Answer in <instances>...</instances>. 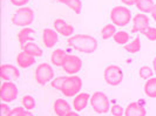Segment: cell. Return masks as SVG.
Listing matches in <instances>:
<instances>
[{"label": "cell", "mask_w": 156, "mask_h": 116, "mask_svg": "<svg viewBox=\"0 0 156 116\" xmlns=\"http://www.w3.org/2000/svg\"><path fill=\"white\" fill-rule=\"evenodd\" d=\"M21 106L26 110H28V111L33 110V109L35 108V100H34V97L31 96V95H25L21 99Z\"/></svg>", "instance_id": "27"}, {"label": "cell", "mask_w": 156, "mask_h": 116, "mask_svg": "<svg viewBox=\"0 0 156 116\" xmlns=\"http://www.w3.org/2000/svg\"><path fill=\"white\" fill-rule=\"evenodd\" d=\"M103 79L109 86L116 87L123 80V72L116 65H109L103 72Z\"/></svg>", "instance_id": "6"}, {"label": "cell", "mask_w": 156, "mask_h": 116, "mask_svg": "<svg viewBox=\"0 0 156 116\" xmlns=\"http://www.w3.org/2000/svg\"><path fill=\"white\" fill-rule=\"evenodd\" d=\"M122 4H125L126 6H133L136 4V0H121Z\"/></svg>", "instance_id": "35"}, {"label": "cell", "mask_w": 156, "mask_h": 116, "mask_svg": "<svg viewBox=\"0 0 156 116\" xmlns=\"http://www.w3.org/2000/svg\"><path fill=\"white\" fill-rule=\"evenodd\" d=\"M90 101V95L88 93H79L73 101V107L75 111H82L85 110L88 104V102Z\"/></svg>", "instance_id": "14"}, {"label": "cell", "mask_w": 156, "mask_h": 116, "mask_svg": "<svg viewBox=\"0 0 156 116\" xmlns=\"http://www.w3.org/2000/svg\"><path fill=\"white\" fill-rule=\"evenodd\" d=\"M16 65L20 68H28L33 65H35V58L21 51L19 54L16 55Z\"/></svg>", "instance_id": "18"}, {"label": "cell", "mask_w": 156, "mask_h": 116, "mask_svg": "<svg viewBox=\"0 0 156 116\" xmlns=\"http://www.w3.org/2000/svg\"><path fill=\"white\" fill-rule=\"evenodd\" d=\"M25 53H27L28 55H32V56H34V58H38V56H41L42 55V49L40 48L37 44H34V42H27L25 46L21 48Z\"/></svg>", "instance_id": "21"}, {"label": "cell", "mask_w": 156, "mask_h": 116, "mask_svg": "<svg viewBox=\"0 0 156 116\" xmlns=\"http://www.w3.org/2000/svg\"><path fill=\"white\" fill-rule=\"evenodd\" d=\"M68 47L83 54H92L98 49V40L88 34H75L67 40Z\"/></svg>", "instance_id": "1"}, {"label": "cell", "mask_w": 156, "mask_h": 116, "mask_svg": "<svg viewBox=\"0 0 156 116\" xmlns=\"http://www.w3.org/2000/svg\"><path fill=\"white\" fill-rule=\"evenodd\" d=\"M110 20L115 26L125 27L132 21V13L125 6H115L110 11Z\"/></svg>", "instance_id": "3"}, {"label": "cell", "mask_w": 156, "mask_h": 116, "mask_svg": "<svg viewBox=\"0 0 156 116\" xmlns=\"http://www.w3.org/2000/svg\"><path fill=\"white\" fill-rule=\"evenodd\" d=\"M58 1L63 4V5H66V6H68L76 14H80L81 11H82V2H81V0H58Z\"/></svg>", "instance_id": "24"}, {"label": "cell", "mask_w": 156, "mask_h": 116, "mask_svg": "<svg viewBox=\"0 0 156 116\" xmlns=\"http://www.w3.org/2000/svg\"><path fill=\"white\" fill-rule=\"evenodd\" d=\"M11 110L12 109L9 108V106H7V103H5V102L1 103V116H9Z\"/></svg>", "instance_id": "33"}, {"label": "cell", "mask_w": 156, "mask_h": 116, "mask_svg": "<svg viewBox=\"0 0 156 116\" xmlns=\"http://www.w3.org/2000/svg\"><path fill=\"white\" fill-rule=\"evenodd\" d=\"M110 113L113 116H123L125 115V109L120 104H113L110 107Z\"/></svg>", "instance_id": "31"}, {"label": "cell", "mask_w": 156, "mask_h": 116, "mask_svg": "<svg viewBox=\"0 0 156 116\" xmlns=\"http://www.w3.org/2000/svg\"><path fill=\"white\" fill-rule=\"evenodd\" d=\"M135 6L141 13H151L153 8L155 6L154 0H136Z\"/></svg>", "instance_id": "20"}, {"label": "cell", "mask_w": 156, "mask_h": 116, "mask_svg": "<svg viewBox=\"0 0 156 116\" xmlns=\"http://www.w3.org/2000/svg\"><path fill=\"white\" fill-rule=\"evenodd\" d=\"M58 32L52 28H46L42 32V42L44 46L47 48H53V47L58 44L59 41V37H58Z\"/></svg>", "instance_id": "13"}, {"label": "cell", "mask_w": 156, "mask_h": 116, "mask_svg": "<svg viewBox=\"0 0 156 116\" xmlns=\"http://www.w3.org/2000/svg\"><path fill=\"white\" fill-rule=\"evenodd\" d=\"M53 109H54V113L58 116H65L72 111L70 104L66 100H63V99L55 100L54 104H53Z\"/></svg>", "instance_id": "16"}, {"label": "cell", "mask_w": 156, "mask_h": 116, "mask_svg": "<svg viewBox=\"0 0 156 116\" xmlns=\"http://www.w3.org/2000/svg\"><path fill=\"white\" fill-rule=\"evenodd\" d=\"M114 41L116 42L117 45H127L128 41H129V34L125 31H117L115 33V35L113 37Z\"/></svg>", "instance_id": "26"}, {"label": "cell", "mask_w": 156, "mask_h": 116, "mask_svg": "<svg viewBox=\"0 0 156 116\" xmlns=\"http://www.w3.org/2000/svg\"><path fill=\"white\" fill-rule=\"evenodd\" d=\"M26 114H27V110L23 108V106H19L11 110L9 116H26Z\"/></svg>", "instance_id": "32"}, {"label": "cell", "mask_w": 156, "mask_h": 116, "mask_svg": "<svg viewBox=\"0 0 156 116\" xmlns=\"http://www.w3.org/2000/svg\"><path fill=\"white\" fill-rule=\"evenodd\" d=\"M144 93L148 97H156V77H150L144 83Z\"/></svg>", "instance_id": "23"}, {"label": "cell", "mask_w": 156, "mask_h": 116, "mask_svg": "<svg viewBox=\"0 0 156 116\" xmlns=\"http://www.w3.org/2000/svg\"><path fill=\"white\" fill-rule=\"evenodd\" d=\"M81 88H82L81 77L76 76V75H69V76H66V80L61 88V93L66 97H73L80 93Z\"/></svg>", "instance_id": "4"}, {"label": "cell", "mask_w": 156, "mask_h": 116, "mask_svg": "<svg viewBox=\"0 0 156 116\" xmlns=\"http://www.w3.org/2000/svg\"><path fill=\"white\" fill-rule=\"evenodd\" d=\"M150 19L146 13H137L133 18V28L132 33H142L146 31L148 27H150Z\"/></svg>", "instance_id": "11"}, {"label": "cell", "mask_w": 156, "mask_h": 116, "mask_svg": "<svg viewBox=\"0 0 156 116\" xmlns=\"http://www.w3.org/2000/svg\"><path fill=\"white\" fill-rule=\"evenodd\" d=\"M139 75L142 79L148 80V79L153 77V75H154V69H151L149 66H142L140 70H139Z\"/></svg>", "instance_id": "28"}, {"label": "cell", "mask_w": 156, "mask_h": 116, "mask_svg": "<svg viewBox=\"0 0 156 116\" xmlns=\"http://www.w3.org/2000/svg\"><path fill=\"white\" fill-rule=\"evenodd\" d=\"M90 106L95 113L98 114H106L110 110V102L108 96L102 92H95L90 96Z\"/></svg>", "instance_id": "5"}, {"label": "cell", "mask_w": 156, "mask_h": 116, "mask_svg": "<svg viewBox=\"0 0 156 116\" xmlns=\"http://www.w3.org/2000/svg\"><path fill=\"white\" fill-rule=\"evenodd\" d=\"M0 77L4 81H16L20 77V72L13 65L4 63L0 67Z\"/></svg>", "instance_id": "10"}, {"label": "cell", "mask_w": 156, "mask_h": 116, "mask_svg": "<svg viewBox=\"0 0 156 116\" xmlns=\"http://www.w3.org/2000/svg\"><path fill=\"white\" fill-rule=\"evenodd\" d=\"M11 1V4L13 5V6H16V7H23L30 0H9Z\"/></svg>", "instance_id": "34"}, {"label": "cell", "mask_w": 156, "mask_h": 116, "mask_svg": "<svg viewBox=\"0 0 156 116\" xmlns=\"http://www.w3.org/2000/svg\"><path fill=\"white\" fill-rule=\"evenodd\" d=\"M82 68V60L73 54H67V58L65 60V63L62 66V69L69 74V75H75Z\"/></svg>", "instance_id": "9"}, {"label": "cell", "mask_w": 156, "mask_h": 116, "mask_svg": "<svg viewBox=\"0 0 156 116\" xmlns=\"http://www.w3.org/2000/svg\"><path fill=\"white\" fill-rule=\"evenodd\" d=\"M18 87L12 81H4L0 88V99L5 103H9L18 97Z\"/></svg>", "instance_id": "8"}, {"label": "cell", "mask_w": 156, "mask_h": 116, "mask_svg": "<svg viewBox=\"0 0 156 116\" xmlns=\"http://www.w3.org/2000/svg\"><path fill=\"white\" fill-rule=\"evenodd\" d=\"M54 79V70L49 63H40L35 69V81L41 86L47 85Z\"/></svg>", "instance_id": "7"}, {"label": "cell", "mask_w": 156, "mask_h": 116, "mask_svg": "<svg viewBox=\"0 0 156 116\" xmlns=\"http://www.w3.org/2000/svg\"><path fill=\"white\" fill-rule=\"evenodd\" d=\"M116 26L114 23H108L106 26H103L101 30V38L103 40H108V39L113 38L116 33Z\"/></svg>", "instance_id": "25"}, {"label": "cell", "mask_w": 156, "mask_h": 116, "mask_svg": "<svg viewBox=\"0 0 156 116\" xmlns=\"http://www.w3.org/2000/svg\"><path fill=\"white\" fill-rule=\"evenodd\" d=\"M26 116H34V115L32 114L31 111H28V110H27V114H26Z\"/></svg>", "instance_id": "39"}, {"label": "cell", "mask_w": 156, "mask_h": 116, "mask_svg": "<svg viewBox=\"0 0 156 116\" xmlns=\"http://www.w3.org/2000/svg\"><path fill=\"white\" fill-rule=\"evenodd\" d=\"M65 80H66V76L54 77V79L51 81L52 88H54L56 90H60V92H61V88H62V85H63V82H65Z\"/></svg>", "instance_id": "29"}, {"label": "cell", "mask_w": 156, "mask_h": 116, "mask_svg": "<svg viewBox=\"0 0 156 116\" xmlns=\"http://www.w3.org/2000/svg\"><path fill=\"white\" fill-rule=\"evenodd\" d=\"M153 69H154V73L156 74V56L154 59V61H153Z\"/></svg>", "instance_id": "38"}, {"label": "cell", "mask_w": 156, "mask_h": 116, "mask_svg": "<svg viewBox=\"0 0 156 116\" xmlns=\"http://www.w3.org/2000/svg\"><path fill=\"white\" fill-rule=\"evenodd\" d=\"M66 58H67V53L63 49H54L51 55V61L56 67H62Z\"/></svg>", "instance_id": "19"}, {"label": "cell", "mask_w": 156, "mask_h": 116, "mask_svg": "<svg viewBox=\"0 0 156 116\" xmlns=\"http://www.w3.org/2000/svg\"><path fill=\"white\" fill-rule=\"evenodd\" d=\"M65 116H80V115L78 114V111H70V113H68L67 115Z\"/></svg>", "instance_id": "37"}, {"label": "cell", "mask_w": 156, "mask_h": 116, "mask_svg": "<svg viewBox=\"0 0 156 116\" xmlns=\"http://www.w3.org/2000/svg\"><path fill=\"white\" fill-rule=\"evenodd\" d=\"M141 34H143L150 41H156V27H148L146 31H143Z\"/></svg>", "instance_id": "30"}, {"label": "cell", "mask_w": 156, "mask_h": 116, "mask_svg": "<svg viewBox=\"0 0 156 116\" xmlns=\"http://www.w3.org/2000/svg\"><path fill=\"white\" fill-rule=\"evenodd\" d=\"M53 26H54V30L59 34H61L62 37H67V38H70L73 37V33H74V27L67 23L63 19H55L54 23H53Z\"/></svg>", "instance_id": "12"}, {"label": "cell", "mask_w": 156, "mask_h": 116, "mask_svg": "<svg viewBox=\"0 0 156 116\" xmlns=\"http://www.w3.org/2000/svg\"><path fill=\"white\" fill-rule=\"evenodd\" d=\"M12 23L18 27H28L34 21V11L31 7H19L11 19Z\"/></svg>", "instance_id": "2"}, {"label": "cell", "mask_w": 156, "mask_h": 116, "mask_svg": "<svg viewBox=\"0 0 156 116\" xmlns=\"http://www.w3.org/2000/svg\"><path fill=\"white\" fill-rule=\"evenodd\" d=\"M125 51L129 54H136L141 51V39L140 37L137 35L136 38L134 39L132 42H128L127 45L123 46Z\"/></svg>", "instance_id": "22"}, {"label": "cell", "mask_w": 156, "mask_h": 116, "mask_svg": "<svg viewBox=\"0 0 156 116\" xmlns=\"http://www.w3.org/2000/svg\"><path fill=\"white\" fill-rule=\"evenodd\" d=\"M35 31L31 28V27H23L21 31H19L18 33V41H19V45L23 48L27 42H31L32 40H34L33 35H34Z\"/></svg>", "instance_id": "17"}, {"label": "cell", "mask_w": 156, "mask_h": 116, "mask_svg": "<svg viewBox=\"0 0 156 116\" xmlns=\"http://www.w3.org/2000/svg\"><path fill=\"white\" fill-rule=\"evenodd\" d=\"M147 110L139 102H132L127 106L125 110V116H146Z\"/></svg>", "instance_id": "15"}, {"label": "cell", "mask_w": 156, "mask_h": 116, "mask_svg": "<svg viewBox=\"0 0 156 116\" xmlns=\"http://www.w3.org/2000/svg\"><path fill=\"white\" fill-rule=\"evenodd\" d=\"M151 16H153V19L155 20V23H156V2H155L154 8H153V11H151Z\"/></svg>", "instance_id": "36"}]
</instances>
